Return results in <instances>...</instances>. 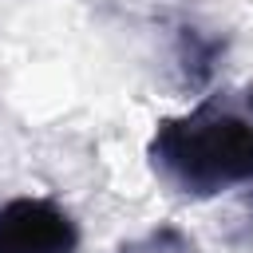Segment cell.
<instances>
[{
    "label": "cell",
    "mask_w": 253,
    "mask_h": 253,
    "mask_svg": "<svg viewBox=\"0 0 253 253\" xmlns=\"http://www.w3.org/2000/svg\"><path fill=\"white\" fill-rule=\"evenodd\" d=\"M146 158L162 186L194 202L253 186V91H245L241 107L206 99L186 115L162 119Z\"/></svg>",
    "instance_id": "6da1fadb"
},
{
    "label": "cell",
    "mask_w": 253,
    "mask_h": 253,
    "mask_svg": "<svg viewBox=\"0 0 253 253\" xmlns=\"http://www.w3.org/2000/svg\"><path fill=\"white\" fill-rule=\"evenodd\" d=\"M0 253H79V225L51 198H12L0 206Z\"/></svg>",
    "instance_id": "7a4b0ae2"
},
{
    "label": "cell",
    "mask_w": 253,
    "mask_h": 253,
    "mask_svg": "<svg viewBox=\"0 0 253 253\" xmlns=\"http://www.w3.org/2000/svg\"><path fill=\"white\" fill-rule=\"evenodd\" d=\"M221 51H225V40L206 36L198 28H178V67H182V79L190 87H206L210 83Z\"/></svg>",
    "instance_id": "3957f363"
},
{
    "label": "cell",
    "mask_w": 253,
    "mask_h": 253,
    "mask_svg": "<svg viewBox=\"0 0 253 253\" xmlns=\"http://www.w3.org/2000/svg\"><path fill=\"white\" fill-rule=\"evenodd\" d=\"M119 253H202V249H198L194 237L182 233L178 225H154L150 233L119 245Z\"/></svg>",
    "instance_id": "277c9868"
}]
</instances>
